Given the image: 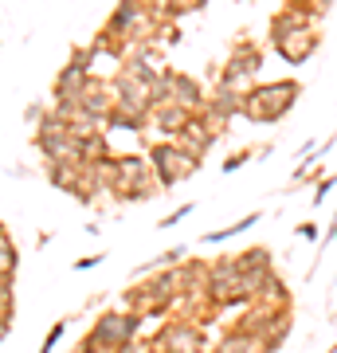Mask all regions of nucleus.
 <instances>
[{
  "mask_svg": "<svg viewBox=\"0 0 337 353\" xmlns=\"http://www.w3.org/2000/svg\"><path fill=\"white\" fill-rule=\"evenodd\" d=\"M263 220V212H247L243 220H236V224H227V228H220V232H204L200 236V243H224V240H236V236H243L247 228H255Z\"/></svg>",
  "mask_w": 337,
  "mask_h": 353,
  "instance_id": "nucleus-13",
  "label": "nucleus"
},
{
  "mask_svg": "<svg viewBox=\"0 0 337 353\" xmlns=\"http://www.w3.org/2000/svg\"><path fill=\"white\" fill-rule=\"evenodd\" d=\"M150 169H153V176H157V185H161V189H173V185H181L185 176L196 173L200 157L185 153L176 141H157V145L150 150Z\"/></svg>",
  "mask_w": 337,
  "mask_h": 353,
  "instance_id": "nucleus-4",
  "label": "nucleus"
},
{
  "mask_svg": "<svg viewBox=\"0 0 337 353\" xmlns=\"http://www.w3.org/2000/svg\"><path fill=\"white\" fill-rule=\"evenodd\" d=\"M122 353H150V350H145V345H141V341H134V345H125Z\"/></svg>",
  "mask_w": 337,
  "mask_h": 353,
  "instance_id": "nucleus-22",
  "label": "nucleus"
},
{
  "mask_svg": "<svg viewBox=\"0 0 337 353\" xmlns=\"http://www.w3.org/2000/svg\"><path fill=\"white\" fill-rule=\"evenodd\" d=\"M204 299L208 306H251L247 290H243V271H239L236 255H224L216 259L212 271H208V283H204Z\"/></svg>",
  "mask_w": 337,
  "mask_h": 353,
  "instance_id": "nucleus-3",
  "label": "nucleus"
},
{
  "mask_svg": "<svg viewBox=\"0 0 337 353\" xmlns=\"http://www.w3.org/2000/svg\"><path fill=\"white\" fill-rule=\"evenodd\" d=\"M302 94L298 79H278V83H255L251 94H243V118L255 126H275L283 122Z\"/></svg>",
  "mask_w": 337,
  "mask_h": 353,
  "instance_id": "nucleus-1",
  "label": "nucleus"
},
{
  "mask_svg": "<svg viewBox=\"0 0 337 353\" xmlns=\"http://www.w3.org/2000/svg\"><path fill=\"white\" fill-rule=\"evenodd\" d=\"M153 345H157V353H204V334H200V326L176 318L157 330Z\"/></svg>",
  "mask_w": 337,
  "mask_h": 353,
  "instance_id": "nucleus-6",
  "label": "nucleus"
},
{
  "mask_svg": "<svg viewBox=\"0 0 337 353\" xmlns=\"http://www.w3.org/2000/svg\"><path fill=\"white\" fill-rule=\"evenodd\" d=\"M236 263H239L243 275H271V271H275V259H271L267 248H247V252H239Z\"/></svg>",
  "mask_w": 337,
  "mask_h": 353,
  "instance_id": "nucleus-10",
  "label": "nucleus"
},
{
  "mask_svg": "<svg viewBox=\"0 0 337 353\" xmlns=\"http://www.w3.org/2000/svg\"><path fill=\"white\" fill-rule=\"evenodd\" d=\"M192 118H196V114L185 110V106H176V102H157V106H153V114H150L153 126L161 130L165 138H173V141L181 138V130H185Z\"/></svg>",
  "mask_w": 337,
  "mask_h": 353,
  "instance_id": "nucleus-9",
  "label": "nucleus"
},
{
  "mask_svg": "<svg viewBox=\"0 0 337 353\" xmlns=\"http://www.w3.org/2000/svg\"><path fill=\"white\" fill-rule=\"evenodd\" d=\"M294 236L306 240V243H318V224H314V220H302V224L294 228Z\"/></svg>",
  "mask_w": 337,
  "mask_h": 353,
  "instance_id": "nucleus-17",
  "label": "nucleus"
},
{
  "mask_svg": "<svg viewBox=\"0 0 337 353\" xmlns=\"http://www.w3.org/2000/svg\"><path fill=\"white\" fill-rule=\"evenodd\" d=\"M138 322H141V314H134V310H106V314L94 322L90 338L106 341V345H114V350H125V345H134Z\"/></svg>",
  "mask_w": 337,
  "mask_h": 353,
  "instance_id": "nucleus-5",
  "label": "nucleus"
},
{
  "mask_svg": "<svg viewBox=\"0 0 337 353\" xmlns=\"http://www.w3.org/2000/svg\"><path fill=\"white\" fill-rule=\"evenodd\" d=\"M79 353H122V350H114V345H106V341H99V338H87Z\"/></svg>",
  "mask_w": 337,
  "mask_h": 353,
  "instance_id": "nucleus-18",
  "label": "nucleus"
},
{
  "mask_svg": "<svg viewBox=\"0 0 337 353\" xmlns=\"http://www.w3.org/2000/svg\"><path fill=\"white\" fill-rule=\"evenodd\" d=\"M63 330H67V322H55V326H51V334H48V341H43V350H39V353H51V350H55V341L63 338Z\"/></svg>",
  "mask_w": 337,
  "mask_h": 353,
  "instance_id": "nucleus-19",
  "label": "nucleus"
},
{
  "mask_svg": "<svg viewBox=\"0 0 337 353\" xmlns=\"http://www.w3.org/2000/svg\"><path fill=\"white\" fill-rule=\"evenodd\" d=\"M185 216H192V204H181V208H176L173 216H165V220H161V228H173V224H181Z\"/></svg>",
  "mask_w": 337,
  "mask_h": 353,
  "instance_id": "nucleus-20",
  "label": "nucleus"
},
{
  "mask_svg": "<svg viewBox=\"0 0 337 353\" xmlns=\"http://www.w3.org/2000/svg\"><path fill=\"white\" fill-rule=\"evenodd\" d=\"M259 306H278V310H290V290L287 283L271 271V275L263 279V290H259V299H255Z\"/></svg>",
  "mask_w": 337,
  "mask_h": 353,
  "instance_id": "nucleus-11",
  "label": "nucleus"
},
{
  "mask_svg": "<svg viewBox=\"0 0 337 353\" xmlns=\"http://www.w3.org/2000/svg\"><path fill=\"white\" fill-rule=\"evenodd\" d=\"M102 259H106V255H102V252H99V255H87V259H79V263H75V267H79V271H90V267H99V263H102Z\"/></svg>",
  "mask_w": 337,
  "mask_h": 353,
  "instance_id": "nucleus-21",
  "label": "nucleus"
},
{
  "mask_svg": "<svg viewBox=\"0 0 337 353\" xmlns=\"http://www.w3.org/2000/svg\"><path fill=\"white\" fill-rule=\"evenodd\" d=\"M165 83H169V102H176V106H185L192 114H204L208 94H204V87L192 75H185V71H165Z\"/></svg>",
  "mask_w": 337,
  "mask_h": 353,
  "instance_id": "nucleus-8",
  "label": "nucleus"
},
{
  "mask_svg": "<svg viewBox=\"0 0 337 353\" xmlns=\"http://www.w3.org/2000/svg\"><path fill=\"white\" fill-rule=\"evenodd\" d=\"M212 353H263V345H259V338H251V334H243V330L232 326L224 338L216 341Z\"/></svg>",
  "mask_w": 337,
  "mask_h": 353,
  "instance_id": "nucleus-12",
  "label": "nucleus"
},
{
  "mask_svg": "<svg viewBox=\"0 0 337 353\" xmlns=\"http://www.w3.org/2000/svg\"><path fill=\"white\" fill-rule=\"evenodd\" d=\"M318 48H322V28H314V24L298 28V32H290L287 39H278V43H275V51L287 59V63H294V67L310 63V55Z\"/></svg>",
  "mask_w": 337,
  "mask_h": 353,
  "instance_id": "nucleus-7",
  "label": "nucleus"
},
{
  "mask_svg": "<svg viewBox=\"0 0 337 353\" xmlns=\"http://www.w3.org/2000/svg\"><path fill=\"white\" fill-rule=\"evenodd\" d=\"M255 153H259V150H236L232 157H224V165H220V169H224V173H236V169H243L247 161H255Z\"/></svg>",
  "mask_w": 337,
  "mask_h": 353,
  "instance_id": "nucleus-15",
  "label": "nucleus"
},
{
  "mask_svg": "<svg viewBox=\"0 0 337 353\" xmlns=\"http://www.w3.org/2000/svg\"><path fill=\"white\" fill-rule=\"evenodd\" d=\"M337 189V173H329V176H322V181H318V185H314V204H322L325 196H329V192Z\"/></svg>",
  "mask_w": 337,
  "mask_h": 353,
  "instance_id": "nucleus-16",
  "label": "nucleus"
},
{
  "mask_svg": "<svg viewBox=\"0 0 337 353\" xmlns=\"http://www.w3.org/2000/svg\"><path fill=\"white\" fill-rule=\"evenodd\" d=\"M314 24V20H306V16H298L294 8H283V12L271 20V43H278V39H287L290 32H298V28Z\"/></svg>",
  "mask_w": 337,
  "mask_h": 353,
  "instance_id": "nucleus-14",
  "label": "nucleus"
},
{
  "mask_svg": "<svg viewBox=\"0 0 337 353\" xmlns=\"http://www.w3.org/2000/svg\"><path fill=\"white\" fill-rule=\"evenodd\" d=\"M259 71H263V51L255 48L251 39H236V48H232V55L224 59V71H220V83H216V87L236 90V94H251Z\"/></svg>",
  "mask_w": 337,
  "mask_h": 353,
  "instance_id": "nucleus-2",
  "label": "nucleus"
}]
</instances>
